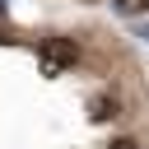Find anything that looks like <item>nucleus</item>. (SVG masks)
I'll list each match as a JSON object with an SVG mask.
<instances>
[{
	"label": "nucleus",
	"instance_id": "nucleus-1",
	"mask_svg": "<svg viewBox=\"0 0 149 149\" xmlns=\"http://www.w3.org/2000/svg\"><path fill=\"white\" fill-rule=\"evenodd\" d=\"M74 42H65V37H47L42 47H37V61H42V70L47 74H61L65 65H74Z\"/></svg>",
	"mask_w": 149,
	"mask_h": 149
},
{
	"label": "nucleus",
	"instance_id": "nucleus-3",
	"mask_svg": "<svg viewBox=\"0 0 149 149\" xmlns=\"http://www.w3.org/2000/svg\"><path fill=\"white\" fill-rule=\"evenodd\" d=\"M112 149H140L135 140H112Z\"/></svg>",
	"mask_w": 149,
	"mask_h": 149
},
{
	"label": "nucleus",
	"instance_id": "nucleus-2",
	"mask_svg": "<svg viewBox=\"0 0 149 149\" xmlns=\"http://www.w3.org/2000/svg\"><path fill=\"white\" fill-rule=\"evenodd\" d=\"M112 9H116V14H144L149 0H112Z\"/></svg>",
	"mask_w": 149,
	"mask_h": 149
}]
</instances>
